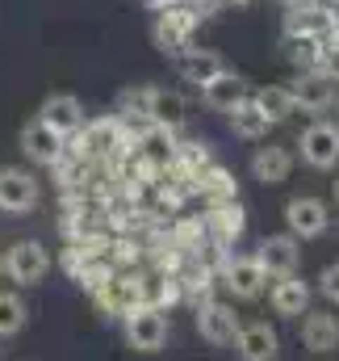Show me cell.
<instances>
[{
    "instance_id": "6da1fadb",
    "label": "cell",
    "mask_w": 339,
    "mask_h": 361,
    "mask_svg": "<svg viewBox=\"0 0 339 361\" xmlns=\"http://www.w3.org/2000/svg\"><path fill=\"white\" fill-rule=\"evenodd\" d=\"M122 332H126V345L134 353H160L172 336L168 311H160V307H134L122 319Z\"/></svg>"
},
{
    "instance_id": "7a4b0ae2",
    "label": "cell",
    "mask_w": 339,
    "mask_h": 361,
    "mask_svg": "<svg viewBox=\"0 0 339 361\" xmlns=\"http://www.w3.org/2000/svg\"><path fill=\"white\" fill-rule=\"evenodd\" d=\"M197 25H201V17H197V8H193V4H168V8H160V13H155L151 38H155V47H160V51L180 55V51L188 47V38L197 34Z\"/></svg>"
},
{
    "instance_id": "3957f363",
    "label": "cell",
    "mask_w": 339,
    "mask_h": 361,
    "mask_svg": "<svg viewBox=\"0 0 339 361\" xmlns=\"http://www.w3.org/2000/svg\"><path fill=\"white\" fill-rule=\"evenodd\" d=\"M285 227L293 240H319L331 227V206L314 193H298L285 202Z\"/></svg>"
},
{
    "instance_id": "277c9868",
    "label": "cell",
    "mask_w": 339,
    "mask_h": 361,
    "mask_svg": "<svg viewBox=\"0 0 339 361\" xmlns=\"http://www.w3.org/2000/svg\"><path fill=\"white\" fill-rule=\"evenodd\" d=\"M298 152H302V164L319 169V173H331L339 164V126L335 122H310L302 135H298Z\"/></svg>"
},
{
    "instance_id": "5b68a950",
    "label": "cell",
    "mask_w": 339,
    "mask_h": 361,
    "mask_svg": "<svg viewBox=\"0 0 339 361\" xmlns=\"http://www.w3.org/2000/svg\"><path fill=\"white\" fill-rule=\"evenodd\" d=\"M339 92V72H298V80L289 85L293 109L302 114H327L335 105Z\"/></svg>"
},
{
    "instance_id": "8992f818",
    "label": "cell",
    "mask_w": 339,
    "mask_h": 361,
    "mask_svg": "<svg viewBox=\"0 0 339 361\" xmlns=\"http://www.w3.org/2000/svg\"><path fill=\"white\" fill-rule=\"evenodd\" d=\"M193 324H197V336L210 341V345H235V336H239V328H243L239 315H235V307L222 302V298H205V302H197Z\"/></svg>"
},
{
    "instance_id": "52a82bcc",
    "label": "cell",
    "mask_w": 339,
    "mask_h": 361,
    "mask_svg": "<svg viewBox=\"0 0 339 361\" xmlns=\"http://www.w3.org/2000/svg\"><path fill=\"white\" fill-rule=\"evenodd\" d=\"M4 273H8L17 286H38V281H46V273H51V252H46V244H38V240H17V244L4 252Z\"/></svg>"
},
{
    "instance_id": "ba28073f",
    "label": "cell",
    "mask_w": 339,
    "mask_h": 361,
    "mask_svg": "<svg viewBox=\"0 0 339 361\" xmlns=\"http://www.w3.org/2000/svg\"><path fill=\"white\" fill-rule=\"evenodd\" d=\"M42 189H38V177L30 169H0V214H30L38 206Z\"/></svg>"
},
{
    "instance_id": "9c48e42d",
    "label": "cell",
    "mask_w": 339,
    "mask_h": 361,
    "mask_svg": "<svg viewBox=\"0 0 339 361\" xmlns=\"http://www.w3.org/2000/svg\"><path fill=\"white\" fill-rule=\"evenodd\" d=\"M218 277H222V286L239 298V302H255L264 290H268V273L260 269V261L255 257H226L222 261V269H218Z\"/></svg>"
},
{
    "instance_id": "30bf717a",
    "label": "cell",
    "mask_w": 339,
    "mask_h": 361,
    "mask_svg": "<svg viewBox=\"0 0 339 361\" xmlns=\"http://www.w3.org/2000/svg\"><path fill=\"white\" fill-rule=\"evenodd\" d=\"M252 257L260 261V269L268 273V277H289L302 265V240H293L289 231L285 235H264Z\"/></svg>"
},
{
    "instance_id": "8fae6325",
    "label": "cell",
    "mask_w": 339,
    "mask_h": 361,
    "mask_svg": "<svg viewBox=\"0 0 339 361\" xmlns=\"http://www.w3.org/2000/svg\"><path fill=\"white\" fill-rule=\"evenodd\" d=\"M38 122H46V126H51L55 135H63V139H76L88 118H84L80 97H72V92H51V97L38 105Z\"/></svg>"
},
{
    "instance_id": "7c38bea8",
    "label": "cell",
    "mask_w": 339,
    "mask_h": 361,
    "mask_svg": "<svg viewBox=\"0 0 339 361\" xmlns=\"http://www.w3.org/2000/svg\"><path fill=\"white\" fill-rule=\"evenodd\" d=\"M21 152L34 160V164H46V169H55V164H63V156H68V139L63 135H55L46 122H25L21 126Z\"/></svg>"
},
{
    "instance_id": "4fadbf2b",
    "label": "cell",
    "mask_w": 339,
    "mask_h": 361,
    "mask_svg": "<svg viewBox=\"0 0 339 361\" xmlns=\"http://www.w3.org/2000/svg\"><path fill=\"white\" fill-rule=\"evenodd\" d=\"M243 231H248V210L239 202H218L205 210V240L214 248H231Z\"/></svg>"
},
{
    "instance_id": "5bb4252c",
    "label": "cell",
    "mask_w": 339,
    "mask_h": 361,
    "mask_svg": "<svg viewBox=\"0 0 339 361\" xmlns=\"http://www.w3.org/2000/svg\"><path fill=\"white\" fill-rule=\"evenodd\" d=\"M268 302H272V311H276L281 319H302V315L310 311V286H306L298 273H289V277H272V286H268Z\"/></svg>"
},
{
    "instance_id": "9a60e30c",
    "label": "cell",
    "mask_w": 339,
    "mask_h": 361,
    "mask_svg": "<svg viewBox=\"0 0 339 361\" xmlns=\"http://www.w3.org/2000/svg\"><path fill=\"white\" fill-rule=\"evenodd\" d=\"M235 353H239V361H276L281 357V336L264 319L243 324L239 336H235Z\"/></svg>"
},
{
    "instance_id": "2e32d148",
    "label": "cell",
    "mask_w": 339,
    "mask_h": 361,
    "mask_svg": "<svg viewBox=\"0 0 339 361\" xmlns=\"http://www.w3.org/2000/svg\"><path fill=\"white\" fill-rule=\"evenodd\" d=\"M302 345L319 357L335 353L339 349V315L331 311H306L302 315Z\"/></svg>"
},
{
    "instance_id": "e0dca14e",
    "label": "cell",
    "mask_w": 339,
    "mask_h": 361,
    "mask_svg": "<svg viewBox=\"0 0 339 361\" xmlns=\"http://www.w3.org/2000/svg\"><path fill=\"white\" fill-rule=\"evenodd\" d=\"M252 97V89H248V80L243 76H235L231 68L222 72V76H214L210 85H201V101L214 109V114H231L235 105H243Z\"/></svg>"
},
{
    "instance_id": "ac0fdd59",
    "label": "cell",
    "mask_w": 339,
    "mask_h": 361,
    "mask_svg": "<svg viewBox=\"0 0 339 361\" xmlns=\"http://www.w3.org/2000/svg\"><path fill=\"white\" fill-rule=\"evenodd\" d=\"M147 118H151V126H164V130L176 135V130L188 122V101H184V92L151 85V109H147Z\"/></svg>"
},
{
    "instance_id": "d6986e66",
    "label": "cell",
    "mask_w": 339,
    "mask_h": 361,
    "mask_svg": "<svg viewBox=\"0 0 339 361\" xmlns=\"http://www.w3.org/2000/svg\"><path fill=\"white\" fill-rule=\"evenodd\" d=\"M176 68H180V76L188 80V85H210L214 76H222L226 72V59L218 55V51H201V47H184L180 51V59H176Z\"/></svg>"
},
{
    "instance_id": "ffe728a7",
    "label": "cell",
    "mask_w": 339,
    "mask_h": 361,
    "mask_svg": "<svg viewBox=\"0 0 339 361\" xmlns=\"http://www.w3.org/2000/svg\"><path fill=\"white\" fill-rule=\"evenodd\" d=\"M293 173V152L281 147V143H268V147H255L252 156V177L260 185H285Z\"/></svg>"
},
{
    "instance_id": "44dd1931",
    "label": "cell",
    "mask_w": 339,
    "mask_h": 361,
    "mask_svg": "<svg viewBox=\"0 0 339 361\" xmlns=\"http://www.w3.org/2000/svg\"><path fill=\"white\" fill-rule=\"evenodd\" d=\"M193 193H201L210 206H218V202H239V180L231 169H222V164H205L197 177H193Z\"/></svg>"
},
{
    "instance_id": "7402d4cb",
    "label": "cell",
    "mask_w": 339,
    "mask_h": 361,
    "mask_svg": "<svg viewBox=\"0 0 339 361\" xmlns=\"http://www.w3.org/2000/svg\"><path fill=\"white\" fill-rule=\"evenodd\" d=\"M285 55L293 59L298 72H335L331 68V55L314 38H285Z\"/></svg>"
},
{
    "instance_id": "603a6c76",
    "label": "cell",
    "mask_w": 339,
    "mask_h": 361,
    "mask_svg": "<svg viewBox=\"0 0 339 361\" xmlns=\"http://www.w3.org/2000/svg\"><path fill=\"white\" fill-rule=\"evenodd\" d=\"M226 118H231V130H235L239 139H248V143H255V139H264V135H268V126H272V122L264 118V109L255 105L252 97H248L243 105H235V109H231Z\"/></svg>"
},
{
    "instance_id": "cb8c5ba5",
    "label": "cell",
    "mask_w": 339,
    "mask_h": 361,
    "mask_svg": "<svg viewBox=\"0 0 339 361\" xmlns=\"http://www.w3.org/2000/svg\"><path fill=\"white\" fill-rule=\"evenodd\" d=\"M252 101L264 109V118H268L272 126L298 114V109H293V97H289V85H264V89L252 92Z\"/></svg>"
},
{
    "instance_id": "d4e9b609",
    "label": "cell",
    "mask_w": 339,
    "mask_h": 361,
    "mask_svg": "<svg viewBox=\"0 0 339 361\" xmlns=\"http://www.w3.org/2000/svg\"><path fill=\"white\" fill-rule=\"evenodd\" d=\"M205 164H214V152L205 139H188V143H176V156H172V169L184 173V177H197Z\"/></svg>"
},
{
    "instance_id": "484cf974",
    "label": "cell",
    "mask_w": 339,
    "mask_h": 361,
    "mask_svg": "<svg viewBox=\"0 0 339 361\" xmlns=\"http://www.w3.org/2000/svg\"><path fill=\"white\" fill-rule=\"evenodd\" d=\"M25 324H30V307H25V298L13 294V290H0V341H4V336H17Z\"/></svg>"
},
{
    "instance_id": "4316f807",
    "label": "cell",
    "mask_w": 339,
    "mask_h": 361,
    "mask_svg": "<svg viewBox=\"0 0 339 361\" xmlns=\"http://www.w3.org/2000/svg\"><path fill=\"white\" fill-rule=\"evenodd\" d=\"M319 294H323L327 302H335V307H339V261L323 269V277H319Z\"/></svg>"
},
{
    "instance_id": "83f0119b",
    "label": "cell",
    "mask_w": 339,
    "mask_h": 361,
    "mask_svg": "<svg viewBox=\"0 0 339 361\" xmlns=\"http://www.w3.org/2000/svg\"><path fill=\"white\" fill-rule=\"evenodd\" d=\"M331 193H335V206H339V177H335V185H331Z\"/></svg>"
},
{
    "instance_id": "f1b7e54d",
    "label": "cell",
    "mask_w": 339,
    "mask_h": 361,
    "mask_svg": "<svg viewBox=\"0 0 339 361\" xmlns=\"http://www.w3.org/2000/svg\"><path fill=\"white\" fill-rule=\"evenodd\" d=\"M222 4H252V0H222Z\"/></svg>"
},
{
    "instance_id": "f546056e",
    "label": "cell",
    "mask_w": 339,
    "mask_h": 361,
    "mask_svg": "<svg viewBox=\"0 0 339 361\" xmlns=\"http://www.w3.org/2000/svg\"><path fill=\"white\" fill-rule=\"evenodd\" d=\"M285 4H298V0H285Z\"/></svg>"
},
{
    "instance_id": "4dcf8cb0",
    "label": "cell",
    "mask_w": 339,
    "mask_h": 361,
    "mask_svg": "<svg viewBox=\"0 0 339 361\" xmlns=\"http://www.w3.org/2000/svg\"><path fill=\"white\" fill-rule=\"evenodd\" d=\"M327 4H339V0H327Z\"/></svg>"
}]
</instances>
